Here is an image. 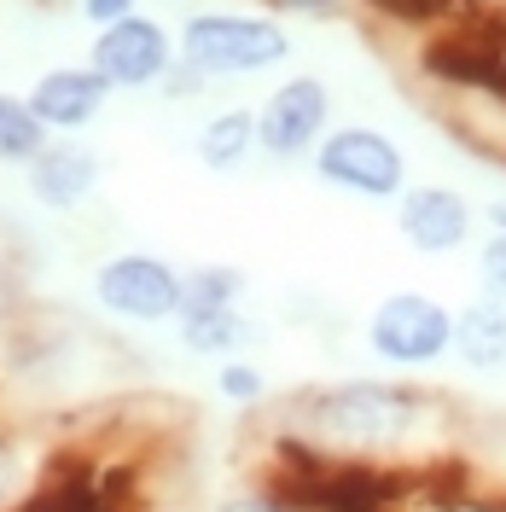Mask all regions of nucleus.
Returning <instances> with one entry per match:
<instances>
[{
  "label": "nucleus",
  "instance_id": "f257e3e1",
  "mask_svg": "<svg viewBox=\"0 0 506 512\" xmlns=\"http://www.w3.org/2000/svg\"><path fill=\"white\" fill-rule=\"evenodd\" d=\"M297 408H303V437L315 448H332L344 460H379V454H402L425 437L437 396H425L419 384L349 379L297 396Z\"/></svg>",
  "mask_w": 506,
  "mask_h": 512
},
{
  "label": "nucleus",
  "instance_id": "f03ea898",
  "mask_svg": "<svg viewBox=\"0 0 506 512\" xmlns=\"http://www.w3.org/2000/svg\"><path fill=\"white\" fill-rule=\"evenodd\" d=\"M175 41L181 64L204 82H251L291 59V30L268 12H192Z\"/></svg>",
  "mask_w": 506,
  "mask_h": 512
},
{
  "label": "nucleus",
  "instance_id": "7ed1b4c3",
  "mask_svg": "<svg viewBox=\"0 0 506 512\" xmlns=\"http://www.w3.org/2000/svg\"><path fill=\"white\" fill-rule=\"evenodd\" d=\"M315 175L349 198L396 204L408 192V152L373 123H338L315 146Z\"/></svg>",
  "mask_w": 506,
  "mask_h": 512
},
{
  "label": "nucleus",
  "instance_id": "20e7f679",
  "mask_svg": "<svg viewBox=\"0 0 506 512\" xmlns=\"http://www.w3.org/2000/svg\"><path fill=\"white\" fill-rule=\"evenodd\" d=\"M367 350L384 367H437L454 355V309L431 291H390L367 315Z\"/></svg>",
  "mask_w": 506,
  "mask_h": 512
},
{
  "label": "nucleus",
  "instance_id": "39448f33",
  "mask_svg": "<svg viewBox=\"0 0 506 512\" xmlns=\"http://www.w3.org/2000/svg\"><path fill=\"white\" fill-rule=\"evenodd\" d=\"M256 123H262V152L274 163L315 158V146L332 134V88L320 76H309V70L285 76L256 105Z\"/></svg>",
  "mask_w": 506,
  "mask_h": 512
},
{
  "label": "nucleus",
  "instance_id": "423d86ee",
  "mask_svg": "<svg viewBox=\"0 0 506 512\" xmlns=\"http://www.w3.org/2000/svg\"><path fill=\"white\" fill-rule=\"evenodd\" d=\"M88 64L111 88H158L163 76L181 64V41L163 30L152 12H128L123 24L111 30H94V47H88Z\"/></svg>",
  "mask_w": 506,
  "mask_h": 512
},
{
  "label": "nucleus",
  "instance_id": "0eeeda50",
  "mask_svg": "<svg viewBox=\"0 0 506 512\" xmlns=\"http://www.w3.org/2000/svg\"><path fill=\"white\" fill-rule=\"evenodd\" d=\"M94 297L123 320H175L187 309V274H175L163 256L123 251L111 262H99Z\"/></svg>",
  "mask_w": 506,
  "mask_h": 512
},
{
  "label": "nucleus",
  "instance_id": "6e6552de",
  "mask_svg": "<svg viewBox=\"0 0 506 512\" xmlns=\"http://www.w3.org/2000/svg\"><path fill=\"white\" fill-rule=\"evenodd\" d=\"M472 227H477V204L460 187H448V181H425V187H408L396 198V233L419 256L466 251Z\"/></svg>",
  "mask_w": 506,
  "mask_h": 512
},
{
  "label": "nucleus",
  "instance_id": "1a4fd4ad",
  "mask_svg": "<svg viewBox=\"0 0 506 512\" xmlns=\"http://www.w3.org/2000/svg\"><path fill=\"white\" fill-rule=\"evenodd\" d=\"M111 94H117V88L99 76L94 64H53V70H41L30 82L35 117L53 128V134H82V128H94L99 117H105Z\"/></svg>",
  "mask_w": 506,
  "mask_h": 512
},
{
  "label": "nucleus",
  "instance_id": "9d476101",
  "mask_svg": "<svg viewBox=\"0 0 506 512\" xmlns=\"http://www.w3.org/2000/svg\"><path fill=\"white\" fill-rule=\"evenodd\" d=\"M24 187L41 210H82L99 187V152L82 140H53L41 158L24 169Z\"/></svg>",
  "mask_w": 506,
  "mask_h": 512
},
{
  "label": "nucleus",
  "instance_id": "9b49d317",
  "mask_svg": "<svg viewBox=\"0 0 506 512\" xmlns=\"http://www.w3.org/2000/svg\"><path fill=\"white\" fill-rule=\"evenodd\" d=\"M454 355L472 373H501L506 367V297H472L454 309Z\"/></svg>",
  "mask_w": 506,
  "mask_h": 512
},
{
  "label": "nucleus",
  "instance_id": "f8f14e48",
  "mask_svg": "<svg viewBox=\"0 0 506 512\" xmlns=\"http://www.w3.org/2000/svg\"><path fill=\"white\" fill-rule=\"evenodd\" d=\"M192 152H198V163H204L210 175L245 169V163L262 152V123H256V111L251 105H227V111H216V117H204Z\"/></svg>",
  "mask_w": 506,
  "mask_h": 512
},
{
  "label": "nucleus",
  "instance_id": "ddd939ff",
  "mask_svg": "<svg viewBox=\"0 0 506 512\" xmlns=\"http://www.w3.org/2000/svg\"><path fill=\"white\" fill-rule=\"evenodd\" d=\"M175 332H181V344L192 355H216V361H233L256 338V326L239 315V303L233 309H181Z\"/></svg>",
  "mask_w": 506,
  "mask_h": 512
},
{
  "label": "nucleus",
  "instance_id": "4468645a",
  "mask_svg": "<svg viewBox=\"0 0 506 512\" xmlns=\"http://www.w3.org/2000/svg\"><path fill=\"white\" fill-rule=\"evenodd\" d=\"M47 146H53V128L35 117L30 94H6V88H0V163L30 169Z\"/></svg>",
  "mask_w": 506,
  "mask_h": 512
},
{
  "label": "nucleus",
  "instance_id": "2eb2a0df",
  "mask_svg": "<svg viewBox=\"0 0 506 512\" xmlns=\"http://www.w3.org/2000/svg\"><path fill=\"white\" fill-rule=\"evenodd\" d=\"M367 18H379L384 30H402V35H437L448 30L454 18H466L477 6L466 0H361Z\"/></svg>",
  "mask_w": 506,
  "mask_h": 512
},
{
  "label": "nucleus",
  "instance_id": "dca6fc26",
  "mask_svg": "<svg viewBox=\"0 0 506 512\" xmlns=\"http://www.w3.org/2000/svg\"><path fill=\"white\" fill-rule=\"evenodd\" d=\"M105 507H111V495L99 489L94 472L88 466H70V472H53L18 512H105Z\"/></svg>",
  "mask_w": 506,
  "mask_h": 512
},
{
  "label": "nucleus",
  "instance_id": "f3484780",
  "mask_svg": "<svg viewBox=\"0 0 506 512\" xmlns=\"http://www.w3.org/2000/svg\"><path fill=\"white\" fill-rule=\"evenodd\" d=\"M245 297V274L222 268V262H204L187 274V309H233Z\"/></svg>",
  "mask_w": 506,
  "mask_h": 512
},
{
  "label": "nucleus",
  "instance_id": "a211bd4d",
  "mask_svg": "<svg viewBox=\"0 0 506 512\" xmlns=\"http://www.w3.org/2000/svg\"><path fill=\"white\" fill-rule=\"evenodd\" d=\"M477 286L489 297H506V227H489V239L477 245Z\"/></svg>",
  "mask_w": 506,
  "mask_h": 512
},
{
  "label": "nucleus",
  "instance_id": "6ab92c4d",
  "mask_svg": "<svg viewBox=\"0 0 506 512\" xmlns=\"http://www.w3.org/2000/svg\"><path fill=\"white\" fill-rule=\"evenodd\" d=\"M222 396L227 402H262V396H268V379L256 373L251 361L233 355V361H222Z\"/></svg>",
  "mask_w": 506,
  "mask_h": 512
},
{
  "label": "nucleus",
  "instance_id": "aec40b11",
  "mask_svg": "<svg viewBox=\"0 0 506 512\" xmlns=\"http://www.w3.org/2000/svg\"><path fill=\"white\" fill-rule=\"evenodd\" d=\"M128 12H140V0H82V18H88L94 30H111V24H123Z\"/></svg>",
  "mask_w": 506,
  "mask_h": 512
},
{
  "label": "nucleus",
  "instance_id": "412c9836",
  "mask_svg": "<svg viewBox=\"0 0 506 512\" xmlns=\"http://www.w3.org/2000/svg\"><path fill=\"white\" fill-rule=\"evenodd\" d=\"M222 512H303V507H297V501H285L280 489H268V483H262L256 495H239V501H227Z\"/></svg>",
  "mask_w": 506,
  "mask_h": 512
},
{
  "label": "nucleus",
  "instance_id": "4be33fe9",
  "mask_svg": "<svg viewBox=\"0 0 506 512\" xmlns=\"http://www.w3.org/2000/svg\"><path fill=\"white\" fill-rule=\"evenodd\" d=\"M268 6H274V12H291V18H338L355 0H268Z\"/></svg>",
  "mask_w": 506,
  "mask_h": 512
},
{
  "label": "nucleus",
  "instance_id": "5701e85b",
  "mask_svg": "<svg viewBox=\"0 0 506 512\" xmlns=\"http://www.w3.org/2000/svg\"><path fill=\"white\" fill-rule=\"evenodd\" d=\"M12 489H18V454H12L6 437H0V507L12 501Z\"/></svg>",
  "mask_w": 506,
  "mask_h": 512
},
{
  "label": "nucleus",
  "instance_id": "b1692460",
  "mask_svg": "<svg viewBox=\"0 0 506 512\" xmlns=\"http://www.w3.org/2000/svg\"><path fill=\"white\" fill-rule=\"evenodd\" d=\"M483 222H489V227H506V192H495V198L483 204Z\"/></svg>",
  "mask_w": 506,
  "mask_h": 512
}]
</instances>
